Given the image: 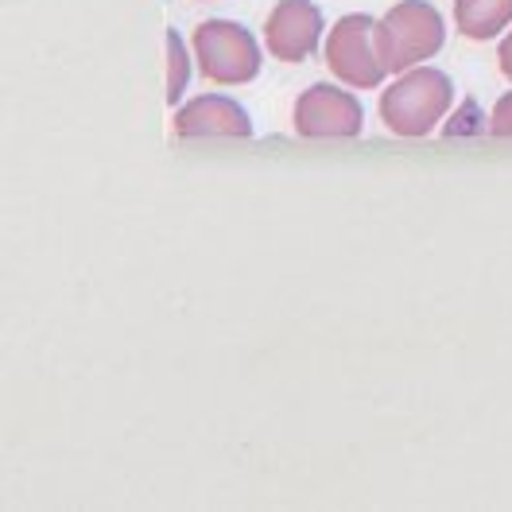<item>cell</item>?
<instances>
[{
  "label": "cell",
  "mask_w": 512,
  "mask_h": 512,
  "mask_svg": "<svg viewBox=\"0 0 512 512\" xmlns=\"http://www.w3.org/2000/svg\"><path fill=\"white\" fill-rule=\"evenodd\" d=\"M489 132L493 136H509L512 140V94H501L493 113H489Z\"/></svg>",
  "instance_id": "30bf717a"
},
{
  "label": "cell",
  "mask_w": 512,
  "mask_h": 512,
  "mask_svg": "<svg viewBox=\"0 0 512 512\" xmlns=\"http://www.w3.org/2000/svg\"><path fill=\"white\" fill-rule=\"evenodd\" d=\"M377 43L388 74H404L412 66L427 63L443 51L447 43V24L435 4L427 0H400L377 20Z\"/></svg>",
  "instance_id": "7a4b0ae2"
},
{
  "label": "cell",
  "mask_w": 512,
  "mask_h": 512,
  "mask_svg": "<svg viewBox=\"0 0 512 512\" xmlns=\"http://www.w3.org/2000/svg\"><path fill=\"white\" fill-rule=\"evenodd\" d=\"M322 8L315 0H280L264 20V47L280 63H307L322 43Z\"/></svg>",
  "instance_id": "8992f818"
},
{
  "label": "cell",
  "mask_w": 512,
  "mask_h": 512,
  "mask_svg": "<svg viewBox=\"0 0 512 512\" xmlns=\"http://www.w3.org/2000/svg\"><path fill=\"white\" fill-rule=\"evenodd\" d=\"M454 24L470 43L497 39L512 24V0H454Z\"/></svg>",
  "instance_id": "ba28073f"
},
{
  "label": "cell",
  "mask_w": 512,
  "mask_h": 512,
  "mask_svg": "<svg viewBox=\"0 0 512 512\" xmlns=\"http://www.w3.org/2000/svg\"><path fill=\"white\" fill-rule=\"evenodd\" d=\"M175 136L183 140H210V136H222V140H249L253 136V117L245 113L241 101L225 94H198L187 105L175 109L171 117Z\"/></svg>",
  "instance_id": "52a82bcc"
},
{
  "label": "cell",
  "mask_w": 512,
  "mask_h": 512,
  "mask_svg": "<svg viewBox=\"0 0 512 512\" xmlns=\"http://www.w3.org/2000/svg\"><path fill=\"white\" fill-rule=\"evenodd\" d=\"M191 47L198 74L218 86H245L260 74V43L237 20H202Z\"/></svg>",
  "instance_id": "3957f363"
},
{
  "label": "cell",
  "mask_w": 512,
  "mask_h": 512,
  "mask_svg": "<svg viewBox=\"0 0 512 512\" xmlns=\"http://www.w3.org/2000/svg\"><path fill=\"white\" fill-rule=\"evenodd\" d=\"M454 105V82L435 66L404 70L381 94V121L392 136L419 140L431 136Z\"/></svg>",
  "instance_id": "6da1fadb"
},
{
  "label": "cell",
  "mask_w": 512,
  "mask_h": 512,
  "mask_svg": "<svg viewBox=\"0 0 512 512\" xmlns=\"http://www.w3.org/2000/svg\"><path fill=\"white\" fill-rule=\"evenodd\" d=\"M322 55H326L330 74L350 90H377L388 78V66L381 59V43H377V20L365 16V12L342 16L326 35Z\"/></svg>",
  "instance_id": "277c9868"
},
{
  "label": "cell",
  "mask_w": 512,
  "mask_h": 512,
  "mask_svg": "<svg viewBox=\"0 0 512 512\" xmlns=\"http://www.w3.org/2000/svg\"><path fill=\"white\" fill-rule=\"evenodd\" d=\"M291 125H295V136H303V140H353V136H361L365 109L346 86L315 82L295 101Z\"/></svg>",
  "instance_id": "5b68a950"
},
{
  "label": "cell",
  "mask_w": 512,
  "mask_h": 512,
  "mask_svg": "<svg viewBox=\"0 0 512 512\" xmlns=\"http://www.w3.org/2000/svg\"><path fill=\"white\" fill-rule=\"evenodd\" d=\"M497 66H501V78H509L512 82V32L501 39V47H497Z\"/></svg>",
  "instance_id": "8fae6325"
},
{
  "label": "cell",
  "mask_w": 512,
  "mask_h": 512,
  "mask_svg": "<svg viewBox=\"0 0 512 512\" xmlns=\"http://www.w3.org/2000/svg\"><path fill=\"white\" fill-rule=\"evenodd\" d=\"M187 86H191V51H187L183 35L167 28V101L183 105Z\"/></svg>",
  "instance_id": "9c48e42d"
}]
</instances>
